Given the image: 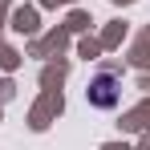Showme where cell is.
<instances>
[{"label":"cell","mask_w":150,"mask_h":150,"mask_svg":"<svg viewBox=\"0 0 150 150\" xmlns=\"http://www.w3.org/2000/svg\"><path fill=\"white\" fill-rule=\"evenodd\" d=\"M85 98H89V105H98V110H114L122 101V81L114 73H98V77H89Z\"/></svg>","instance_id":"obj_1"}]
</instances>
